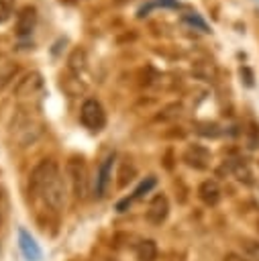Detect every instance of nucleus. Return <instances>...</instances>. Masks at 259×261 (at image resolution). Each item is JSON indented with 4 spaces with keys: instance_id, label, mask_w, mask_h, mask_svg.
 <instances>
[{
    "instance_id": "12",
    "label": "nucleus",
    "mask_w": 259,
    "mask_h": 261,
    "mask_svg": "<svg viewBox=\"0 0 259 261\" xmlns=\"http://www.w3.org/2000/svg\"><path fill=\"white\" fill-rule=\"evenodd\" d=\"M67 67H69L75 75H80V71L86 67V51L80 49V47H75V49L69 53V57H67Z\"/></svg>"
},
{
    "instance_id": "11",
    "label": "nucleus",
    "mask_w": 259,
    "mask_h": 261,
    "mask_svg": "<svg viewBox=\"0 0 259 261\" xmlns=\"http://www.w3.org/2000/svg\"><path fill=\"white\" fill-rule=\"evenodd\" d=\"M137 259L139 261H155L157 259V245H155V241L147 239V241L139 243V247H137Z\"/></svg>"
},
{
    "instance_id": "2",
    "label": "nucleus",
    "mask_w": 259,
    "mask_h": 261,
    "mask_svg": "<svg viewBox=\"0 0 259 261\" xmlns=\"http://www.w3.org/2000/svg\"><path fill=\"white\" fill-rule=\"evenodd\" d=\"M80 120L88 130L98 133L106 124V112L96 98H88V100H84V104L80 108Z\"/></svg>"
},
{
    "instance_id": "10",
    "label": "nucleus",
    "mask_w": 259,
    "mask_h": 261,
    "mask_svg": "<svg viewBox=\"0 0 259 261\" xmlns=\"http://www.w3.org/2000/svg\"><path fill=\"white\" fill-rule=\"evenodd\" d=\"M220 194H222V192H220V186H218L214 179H206V181H202L200 188H198V196H200V200H202L204 204H208V206L218 204Z\"/></svg>"
},
{
    "instance_id": "7",
    "label": "nucleus",
    "mask_w": 259,
    "mask_h": 261,
    "mask_svg": "<svg viewBox=\"0 0 259 261\" xmlns=\"http://www.w3.org/2000/svg\"><path fill=\"white\" fill-rule=\"evenodd\" d=\"M167 214H169V202H167V198L163 196V194H157L151 202H149V208H147V220L151 222V224H161L165 218H167Z\"/></svg>"
},
{
    "instance_id": "9",
    "label": "nucleus",
    "mask_w": 259,
    "mask_h": 261,
    "mask_svg": "<svg viewBox=\"0 0 259 261\" xmlns=\"http://www.w3.org/2000/svg\"><path fill=\"white\" fill-rule=\"evenodd\" d=\"M18 247H20V251H22V255H24L27 261H41L43 251L37 245V241L24 228H18Z\"/></svg>"
},
{
    "instance_id": "4",
    "label": "nucleus",
    "mask_w": 259,
    "mask_h": 261,
    "mask_svg": "<svg viewBox=\"0 0 259 261\" xmlns=\"http://www.w3.org/2000/svg\"><path fill=\"white\" fill-rule=\"evenodd\" d=\"M43 200L47 202L49 208L53 210H63L65 202H67V186H65V179L61 177V173L47 184V188L43 190Z\"/></svg>"
},
{
    "instance_id": "6",
    "label": "nucleus",
    "mask_w": 259,
    "mask_h": 261,
    "mask_svg": "<svg viewBox=\"0 0 259 261\" xmlns=\"http://www.w3.org/2000/svg\"><path fill=\"white\" fill-rule=\"evenodd\" d=\"M41 88H43V77H41V73H39V71H29V73H24V75L16 82L14 94H16V98H29V96H35Z\"/></svg>"
},
{
    "instance_id": "17",
    "label": "nucleus",
    "mask_w": 259,
    "mask_h": 261,
    "mask_svg": "<svg viewBox=\"0 0 259 261\" xmlns=\"http://www.w3.org/2000/svg\"><path fill=\"white\" fill-rule=\"evenodd\" d=\"M0 224H2V216H0Z\"/></svg>"
},
{
    "instance_id": "14",
    "label": "nucleus",
    "mask_w": 259,
    "mask_h": 261,
    "mask_svg": "<svg viewBox=\"0 0 259 261\" xmlns=\"http://www.w3.org/2000/svg\"><path fill=\"white\" fill-rule=\"evenodd\" d=\"M155 6H163V8H179V2L177 0H151L147 6H141V10H139V16H145L151 8H155Z\"/></svg>"
},
{
    "instance_id": "13",
    "label": "nucleus",
    "mask_w": 259,
    "mask_h": 261,
    "mask_svg": "<svg viewBox=\"0 0 259 261\" xmlns=\"http://www.w3.org/2000/svg\"><path fill=\"white\" fill-rule=\"evenodd\" d=\"M155 184H157V179H155V175H149V177H145L139 186H137V190L133 192V196H128L131 198V202H135V200H139V198H143L147 192H151L153 188H155Z\"/></svg>"
},
{
    "instance_id": "5",
    "label": "nucleus",
    "mask_w": 259,
    "mask_h": 261,
    "mask_svg": "<svg viewBox=\"0 0 259 261\" xmlns=\"http://www.w3.org/2000/svg\"><path fill=\"white\" fill-rule=\"evenodd\" d=\"M35 27H37V8L31 6V4H27V6H22V8L18 10V14H16L14 33H16L20 39H24V37H31V33L35 31Z\"/></svg>"
},
{
    "instance_id": "3",
    "label": "nucleus",
    "mask_w": 259,
    "mask_h": 261,
    "mask_svg": "<svg viewBox=\"0 0 259 261\" xmlns=\"http://www.w3.org/2000/svg\"><path fill=\"white\" fill-rule=\"evenodd\" d=\"M67 177H69V184H71V190L77 198H84L88 194V169H86V163L82 159H69L67 161Z\"/></svg>"
},
{
    "instance_id": "16",
    "label": "nucleus",
    "mask_w": 259,
    "mask_h": 261,
    "mask_svg": "<svg viewBox=\"0 0 259 261\" xmlns=\"http://www.w3.org/2000/svg\"><path fill=\"white\" fill-rule=\"evenodd\" d=\"M10 18V6L6 0H0V24Z\"/></svg>"
},
{
    "instance_id": "8",
    "label": "nucleus",
    "mask_w": 259,
    "mask_h": 261,
    "mask_svg": "<svg viewBox=\"0 0 259 261\" xmlns=\"http://www.w3.org/2000/svg\"><path fill=\"white\" fill-rule=\"evenodd\" d=\"M112 163H114V153H110L98 167V173H96V196L98 198H104L106 196V190L110 186V177H112Z\"/></svg>"
},
{
    "instance_id": "1",
    "label": "nucleus",
    "mask_w": 259,
    "mask_h": 261,
    "mask_svg": "<svg viewBox=\"0 0 259 261\" xmlns=\"http://www.w3.org/2000/svg\"><path fill=\"white\" fill-rule=\"evenodd\" d=\"M59 175V165L53 159H41L29 175V192L33 196H41L49 181H53Z\"/></svg>"
},
{
    "instance_id": "15",
    "label": "nucleus",
    "mask_w": 259,
    "mask_h": 261,
    "mask_svg": "<svg viewBox=\"0 0 259 261\" xmlns=\"http://www.w3.org/2000/svg\"><path fill=\"white\" fill-rule=\"evenodd\" d=\"M184 20H186L188 24H192V27L200 29L202 33H210V29H208L206 20H202V18H200V14H196V12H190V14H186V16H184Z\"/></svg>"
}]
</instances>
